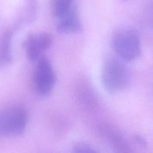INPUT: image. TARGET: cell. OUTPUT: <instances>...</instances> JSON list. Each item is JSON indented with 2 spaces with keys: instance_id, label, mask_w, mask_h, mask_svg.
Segmentation results:
<instances>
[{
  "instance_id": "obj_3",
  "label": "cell",
  "mask_w": 153,
  "mask_h": 153,
  "mask_svg": "<svg viewBox=\"0 0 153 153\" xmlns=\"http://www.w3.org/2000/svg\"><path fill=\"white\" fill-rule=\"evenodd\" d=\"M28 115L22 106H14L0 114V134L5 137H18L23 134L28 124Z\"/></svg>"
},
{
  "instance_id": "obj_8",
  "label": "cell",
  "mask_w": 153,
  "mask_h": 153,
  "mask_svg": "<svg viewBox=\"0 0 153 153\" xmlns=\"http://www.w3.org/2000/svg\"><path fill=\"white\" fill-rule=\"evenodd\" d=\"M12 38L13 31L10 30L6 31L0 37V67L11 63Z\"/></svg>"
},
{
  "instance_id": "obj_12",
  "label": "cell",
  "mask_w": 153,
  "mask_h": 153,
  "mask_svg": "<svg viewBox=\"0 0 153 153\" xmlns=\"http://www.w3.org/2000/svg\"><path fill=\"white\" fill-rule=\"evenodd\" d=\"M133 140L135 143H137L139 146H142V147L145 148L147 146L146 140H145V138H144L143 137H142V136L140 135V134H135L133 137Z\"/></svg>"
},
{
  "instance_id": "obj_5",
  "label": "cell",
  "mask_w": 153,
  "mask_h": 153,
  "mask_svg": "<svg viewBox=\"0 0 153 153\" xmlns=\"http://www.w3.org/2000/svg\"><path fill=\"white\" fill-rule=\"evenodd\" d=\"M52 42V36L48 32L28 34L24 43L28 59L31 61L39 59L41 54L50 47Z\"/></svg>"
},
{
  "instance_id": "obj_11",
  "label": "cell",
  "mask_w": 153,
  "mask_h": 153,
  "mask_svg": "<svg viewBox=\"0 0 153 153\" xmlns=\"http://www.w3.org/2000/svg\"><path fill=\"white\" fill-rule=\"evenodd\" d=\"M73 152L94 153L97 152V150L94 148H93V146H90L89 144H87L86 143H77L74 146Z\"/></svg>"
},
{
  "instance_id": "obj_7",
  "label": "cell",
  "mask_w": 153,
  "mask_h": 153,
  "mask_svg": "<svg viewBox=\"0 0 153 153\" xmlns=\"http://www.w3.org/2000/svg\"><path fill=\"white\" fill-rule=\"evenodd\" d=\"M103 134L110 143L116 152H130L131 148L123 134L117 129L112 128H105L103 129Z\"/></svg>"
},
{
  "instance_id": "obj_10",
  "label": "cell",
  "mask_w": 153,
  "mask_h": 153,
  "mask_svg": "<svg viewBox=\"0 0 153 153\" xmlns=\"http://www.w3.org/2000/svg\"><path fill=\"white\" fill-rule=\"evenodd\" d=\"M75 0H52V14L57 19L70 10L74 4Z\"/></svg>"
},
{
  "instance_id": "obj_2",
  "label": "cell",
  "mask_w": 153,
  "mask_h": 153,
  "mask_svg": "<svg viewBox=\"0 0 153 153\" xmlns=\"http://www.w3.org/2000/svg\"><path fill=\"white\" fill-rule=\"evenodd\" d=\"M113 50L123 61H131L141 55V42L137 31L132 28L119 29L112 38Z\"/></svg>"
},
{
  "instance_id": "obj_1",
  "label": "cell",
  "mask_w": 153,
  "mask_h": 153,
  "mask_svg": "<svg viewBox=\"0 0 153 153\" xmlns=\"http://www.w3.org/2000/svg\"><path fill=\"white\" fill-rule=\"evenodd\" d=\"M101 80L105 90L110 94L121 92L130 85V70L122 59L109 58L102 67Z\"/></svg>"
},
{
  "instance_id": "obj_4",
  "label": "cell",
  "mask_w": 153,
  "mask_h": 153,
  "mask_svg": "<svg viewBox=\"0 0 153 153\" xmlns=\"http://www.w3.org/2000/svg\"><path fill=\"white\" fill-rule=\"evenodd\" d=\"M36 89L44 97H47L53 90L56 76L52 64L46 57L38 59L34 76Z\"/></svg>"
},
{
  "instance_id": "obj_9",
  "label": "cell",
  "mask_w": 153,
  "mask_h": 153,
  "mask_svg": "<svg viewBox=\"0 0 153 153\" xmlns=\"http://www.w3.org/2000/svg\"><path fill=\"white\" fill-rule=\"evenodd\" d=\"M38 10V0H26V6L22 13L19 23L28 24L35 20Z\"/></svg>"
},
{
  "instance_id": "obj_6",
  "label": "cell",
  "mask_w": 153,
  "mask_h": 153,
  "mask_svg": "<svg viewBox=\"0 0 153 153\" xmlns=\"http://www.w3.org/2000/svg\"><path fill=\"white\" fill-rule=\"evenodd\" d=\"M58 32L62 34H70L79 31L81 28V22L76 5L58 18L56 25Z\"/></svg>"
}]
</instances>
